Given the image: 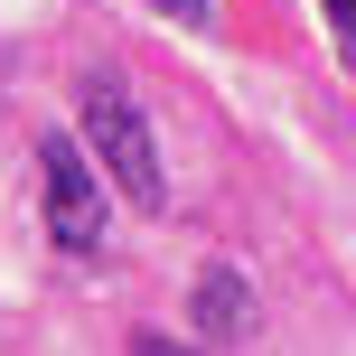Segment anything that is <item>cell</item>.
I'll use <instances>...</instances> for the list:
<instances>
[{"label": "cell", "mask_w": 356, "mask_h": 356, "mask_svg": "<svg viewBox=\"0 0 356 356\" xmlns=\"http://www.w3.org/2000/svg\"><path fill=\"white\" fill-rule=\"evenodd\" d=\"M85 150H94V169H104L141 216H160V197H169V178H160V141H150L141 104H131L113 75H94V85H85Z\"/></svg>", "instance_id": "6da1fadb"}, {"label": "cell", "mask_w": 356, "mask_h": 356, "mask_svg": "<svg viewBox=\"0 0 356 356\" xmlns=\"http://www.w3.org/2000/svg\"><path fill=\"white\" fill-rule=\"evenodd\" d=\"M38 197H47L56 253H104V169L85 141H66V131L38 141Z\"/></svg>", "instance_id": "7a4b0ae2"}, {"label": "cell", "mask_w": 356, "mask_h": 356, "mask_svg": "<svg viewBox=\"0 0 356 356\" xmlns=\"http://www.w3.org/2000/svg\"><path fill=\"white\" fill-rule=\"evenodd\" d=\"M188 319H197V338H207V347H234V338L253 328V291H244V272H234V263H207V272H197Z\"/></svg>", "instance_id": "3957f363"}, {"label": "cell", "mask_w": 356, "mask_h": 356, "mask_svg": "<svg viewBox=\"0 0 356 356\" xmlns=\"http://www.w3.org/2000/svg\"><path fill=\"white\" fill-rule=\"evenodd\" d=\"M319 10H328V38H338L347 75H356V0H319Z\"/></svg>", "instance_id": "277c9868"}, {"label": "cell", "mask_w": 356, "mask_h": 356, "mask_svg": "<svg viewBox=\"0 0 356 356\" xmlns=\"http://www.w3.org/2000/svg\"><path fill=\"white\" fill-rule=\"evenodd\" d=\"M150 10H169L178 29H216V0H150Z\"/></svg>", "instance_id": "5b68a950"}, {"label": "cell", "mask_w": 356, "mask_h": 356, "mask_svg": "<svg viewBox=\"0 0 356 356\" xmlns=\"http://www.w3.org/2000/svg\"><path fill=\"white\" fill-rule=\"evenodd\" d=\"M131 356H197V347H178V338H131Z\"/></svg>", "instance_id": "8992f818"}]
</instances>
